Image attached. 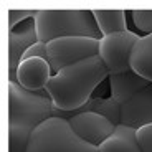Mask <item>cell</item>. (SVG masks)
I'll use <instances>...</instances> for the list:
<instances>
[{
  "label": "cell",
  "instance_id": "52a82bcc",
  "mask_svg": "<svg viewBox=\"0 0 152 152\" xmlns=\"http://www.w3.org/2000/svg\"><path fill=\"white\" fill-rule=\"evenodd\" d=\"M71 129L88 144L101 147L116 132L118 126L96 113H78L68 119Z\"/></svg>",
  "mask_w": 152,
  "mask_h": 152
},
{
  "label": "cell",
  "instance_id": "ba28073f",
  "mask_svg": "<svg viewBox=\"0 0 152 152\" xmlns=\"http://www.w3.org/2000/svg\"><path fill=\"white\" fill-rule=\"evenodd\" d=\"M37 42L40 40L35 18H28L27 22L8 30V81H17V68L22 63L23 55Z\"/></svg>",
  "mask_w": 152,
  "mask_h": 152
},
{
  "label": "cell",
  "instance_id": "277c9868",
  "mask_svg": "<svg viewBox=\"0 0 152 152\" xmlns=\"http://www.w3.org/2000/svg\"><path fill=\"white\" fill-rule=\"evenodd\" d=\"M27 152H99V147L83 141L66 119L50 118L31 134Z\"/></svg>",
  "mask_w": 152,
  "mask_h": 152
},
{
  "label": "cell",
  "instance_id": "5bb4252c",
  "mask_svg": "<svg viewBox=\"0 0 152 152\" xmlns=\"http://www.w3.org/2000/svg\"><path fill=\"white\" fill-rule=\"evenodd\" d=\"M99 152H141L136 141V131L118 126L116 132L99 147Z\"/></svg>",
  "mask_w": 152,
  "mask_h": 152
},
{
  "label": "cell",
  "instance_id": "4fadbf2b",
  "mask_svg": "<svg viewBox=\"0 0 152 152\" xmlns=\"http://www.w3.org/2000/svg\"><path fill=\"white\" fill-rule=\"evenodd\" d=\"M131 68L152 83V33L141 37L131 56Z\"/></svg>",
  "mask_w": 152,
  "mask_h": 152
},
{
  "label": "cell",
  "instance_id": "7a4b0ae2",
  "mask_svg": "<svg viewBox=\"0 0 152 152\" xmlns=\"http://www.w3.org/2000/svg\"><path fill=\"white\" fill-rule=\"evenodd\" d=\"M53 111L48 96L27 91L17 81H8V152H27L31 134L53 118Z\"/></svg>",
  "mask_w": 152,
  "mask_h": 152
},
{
  "label": "cell",
  "instance_id": "ac0fdd59",
  "mask_svg": "<svg viewBox=\"0 0 152 152\" xmlns=\"http://www.w3.org/2000/svg\"><path fill=\"white\" fill-rule=\"evenodd\" d=\"M35 12L37 10H15V8H10L8 10V30L15 28L17 25L27 22L28 18H33Z\"/></svg>",
  "mask_w": 152,
  "mask_h": 152
},
{
  "label": "cell",
  "instance_id": "d6986e66",
  "mask_svg": "<svg viewBox=\"0 0 152 152\" xmlns=\"http://www.w3.org/2000/svg\"><path fill=\"white\" fill-rule=\"evenodd\" d=\"M28 58H43V60H48V51H46V43L43 42H37L35 45H31L27 50V53L23 55V60H28ZM22 60V61H23Z\"/></svg>",
  "mask_w": 152,
  "mask_h": 152
},
{
  "label": "cell",
  "instance_id": "e0dca14e",
  "mask_svg": "<svg viewBox=\"0 0 152 152\" xmlns=\"http://www.w3.org/2000/svg\"><path fill=\"white\" fill-rule=\"evenodd\" d=\"M136 141L141 152H152V124L136 131Z\"/></svg>",
  "mask_w": 152,
  "mask_h": 152
},
{
  "label": "cell",
  "instance_id": "8992f818",
  "mask_svg": "<svg viewBox=\"0 0 152 152\" xmlns=\"http://www.w3.org/2000/svg\"><path fill=\"white\" fill-rule=\"evenodd\" d=\"M139 40L141 37L129 30L124 33L107 35L99 40V58L104 63L109 76L121 75V73L132 69L131 56Z\"/></svg>",
  "mask_w": 152,
  "mask_h": 152
},
{
  "label": "cell",
  "instance_id": "9a60e30c",
  "mask_svg": "<svg viewBox=\"0 0 152 152\" xmlns=\"http://www.w3.org/2000/svg\"><path fill=\"white\" fill-rule=\"evenodd\" d=\"M93 17L103 37L127 31L124 10H93Z\"/></svg>",
  "mask_w": 152,
  "mask_h": 152
},
{
  "label": "cell",
  "instance_id": "30bf717a",
  "mask_svg": "<svg viewBox=\"0 0 152 152\" xmlns=\"http://www.w3.org/2000/svg\"><path fill=\"white\" fill-rule=\"evenodd\" d=\"M53 75L55 73L48 60L28 58V60H23L17 68V83L27 91L38 93L45 89Z\"/></svg>",
  "mask_w": 152,
  "mask_h": 152
},
{
  "label": "cell",
  "instance_id": "5b68a950",
  "mask_svg": "<svg viewBox=\"0 0 152 152\" xmlns=\"http://www.w3.org/2000/svg\"><path fill=\"white\" fill-rule=\"evenodd\" d=\"M48 63L51 69L58 73L66 66L88 60L93 56H99V40L86 37H66L58 38L46 43Z\"/></svg>",
  "mask_w": 152,
  "mask_h": 152
},
{
  "label": "cell",
  "instance_id": "2e32d148",
  "mask_svg": "<svg viewBox=\"0 0 152 152\" xmlns=\"http://www.w3.org/2000/svg\"><path fill=\"white\" fill-rule=\"evenodd\" d=\"M131 15L137 30L144 31V35L152 33V10H132Z\"/></svg>",
  "mask_w": 152,
  "mask_h": 152
},
{
  "label": "cell",
  "instance_id": "8fae6325",
  "mask_svg": "<svg viewBox=\"0 0 152 152\" xmlns=\"http://www.w3.org/2000/svg\"><path fill=\"white\" fill-rule=\"evenodd\" d=\"M107 80L111 86V98L121 106L131 101L137 93H141L151 84L145 78H142L132 69L121 73V75H111Z\"/></svg>",
  "mask_w": 152,
  "mask_h": 152
},
{
  "label": "cell",
  "instance_id": "3957f363",
  "mask_svg": "<svg viewBox=\"0 0 152 152\" xmlns=\"http://www.w3.org/2000/svg\"><path fill=\"white\" fill-rule=\"evenodd\" d=\"M33 18L38 40L43 43L66 37L103 38L93 10H37Z\"/></svg>",
  "mask_w": 152,
  "mask_h": 152
},
{
  "label": "cell",
  "instance_id": "7c38bea8",
  "mask_svg": "<svg viewBox=\"0 0 152 152\" xmlns=\"http://www.w3.org/2000/svg\"><path fill=\"white\" fill-rule=\"evenodd\" d=\"M78 113H96V114H101V116L107 118L116 126L121 124V104H118L113 98H91L83 107H80L78 111L60 114L58 118L68 121L71 116H75V114H78Z\"/></svg>",
  "mask_w": 152,
  "mask_h": 152
},
{
  "label": "cell",
  "instance_id": "6da1fadb",
  "mask_svg": "<svg viewBox=\"0 0 152 152\" xmlns=\"http://www.w3.org/2000/svg\"><path fill=\"white\" fill-rule=\"evenodd\" d=\"M106 78H109V73L99 56L73 63L55 73L45 88L55 107L53 118L83 107Z\"/></svg>",
  "mask_w": 152,
  "mask_h": 152
},
{
  "label": "cell",
  "instance_id": "9c48e42d",
  "mask_svg": "<svg viewBox=\"0 0 152 152\" xmlns=\"http://www.w3.org/2000/svg\"><path fill=\"white\" fill-rule=\"evenodd\" d=\"M152 124V83L121 106V124L137 131Z\"/></svg>",
  "mask_w": 152,
  "mask_h": 152
}]
</instances>
